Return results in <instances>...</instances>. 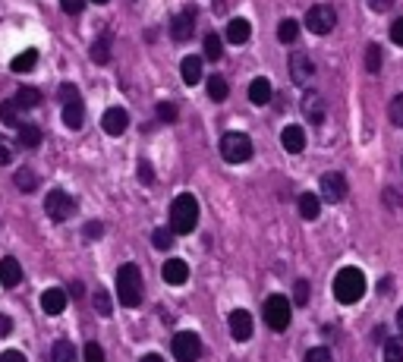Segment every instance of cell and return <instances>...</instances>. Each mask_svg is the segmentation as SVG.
Masks as SVG:
<instances>
[{
    "label": "cell",
    "mask_w": 403,
    "mask_h": 362,
    "mask_svg": "<svg viewBox=\"0 0 403 362\" xmlns=\"http://www.w3.org/2000/svg\"><path fill=\"white\" fill-rule=\"evenodd\" d=\"M384 362H403V340L384 343Z\"/></svg>",
    "instance_id": "35"
},
{
    "label": "cell",
    "mask_w": 403,
    "mask_h": 362,
    "mask_svg": "<svg viewBox=\"0 0 403 362\" xmlns=\"http://www.w3.org/2000/svg\"><path fill=\"white\" fill-rule=\"evenodd\" d=\"M50 359L54 362H76V347L69 340H57L50 349Z\"/></svg>",
    "instance_id": "30"
},
{
    "label": "cell",
    "mask_w": 403,
    "mask_h": 362,
    "mask_svg": "<svg viewBox=\"0 0 403 362\" xmlns=\"http://www.w3.org/2000/svg\"><path fill=\"white\" fill-rule=\"evenodd\" d=\"M318 189H321V196H325L327 202H344V198H346V177H344V173H337V171L321 173Z\"/></svg>",
    "instance_id": "9"
},
{
    "label": "cell",
    "mask_w": 403,
    "mask_h": 362,
    "mask_svg": "<svg viewBox=\"0 0 403 362\" xmlns=\"http://www.w3.org/2000/svg\"><path fill=\"white\" fill-rule=\"evenodd\" d=\"M13 101L19 104V110H31V108H38V104H41V92L31 89V85H22V89L16 92V98H13Z\"/></svg>",
    "instance_id": "26"
},
{
    "label": "cell",
    "mask_w": 403,
    "mask_h": 362,
    "mask_svg": "<svg viewBox=\"0 0 403 362\" xmlns=\"http://www.w3.org/2000/svg\"><path fill=\"white\" fill-rule=\"evenodd\" d=\"M249 101H252V104H268V101H271V82H268L264 76L252 79V85H249Z\"/></svg>",
    "instance_id": "23"
},
{
    "label": "cell",
    "mask_w": 403,
    "mask_h": 362,
    "mask_svg": "<svg viewBox=\"0 0 403 362\" xmlns=\"http://www.w3.org/2000/svg\"><path fill=\"white\" fill-rule=\"evenodd\" d=\"M388 117H390L394 126H403V95H397L394 101L388 104Z\"/></svg>",
    "instance_id": "38"
},
{
    "label": "cell",
    "mask_w": 403,
    "mask_h": 362,
    "mask_svg": "<svg viewBox=\"0 0 403 362\" xmlns=\"http://www.w3.org/2000/svg\"><path fill=\"white\" fill-rule=\"evenodd\" d=\"M44 211H48L50 221L63 224L76 215V198L63 189H54V192H48V198H44Z\"/></svg>",
    "instance_id": "5"
},
{
    "label": "cell",
    "mask_w": 403,
    "mask_h": 362,
    "mask_svg": "<svg viewBox=\"0 0 403 362\" xmlns=\"http://www.w3.org/2000/svg\"><path fill=\"white\" fill-rule=\"evenodd\" d=\"M35 64H38V51H35V48H29V51H22V54L13 57L10 70L13 73H29V70H35Z\"/></svg>",
    "instance_id": "28"
},
{
    "label": "cell",
    "mask_w": 403,
    "mask_h": 362,
    "mask_svg": "<svg viewBox=\"0 0 403 362\" xmlns=\"http://www.w3.org/2000/svg\"><path fill=\"white\" fill-rule=\"evenodd\" d=\"M126 126H129V114H126L123 108H111V110H104V117H101V129H104L107 136L126 133Z\"/></svg>",
    "instance_id": "14"
},
{
    "label": "cell",
    "mask_w": 403,
    "mask_h": 362,
    "mask_svg": "<svg viewBox=\"0 0 403 362\" xmlns=\"http://www.w3.org/2000/svg\"><path fill=\"white\" fill-rule=\"evenodd\" d=\"M13 161V148H10V142L0 136V164H10Z\"/></svg>",
    "instance_id": "46"
},
{
    "label": "cell",
    "mask_w": 403,
    "mask_h": 362,
    "mask_svg": "<svg viewBox=\"0 0 403 362\" xmlns=\"http://www.w3.org/2000/svg\"><path fill=\"white\" fill-rule=\"evenodd\" d=\"M220 158L230 161V164H243L252 158V142L243 133H224L220 139Z\"/></svg>",
    "instance_id": "4"
},
{
    "label": "cell",
    "mask_w": 403,
    "mask_h": 362,
    "mask_svg": "<svg viewBox=\"0 0 403 362\" xmlns=\"http://www.w3.org/2000/svg\"><path fill=\"white\" fill-rule=\"evenodd\" d=\"M195 224H199V202L195 196L183 192L170 205V233H192Z\"/></svg>",
    "instance_id": "1"
},
{
    "label": "cell",
    "mask_w": 403,
    "mask_h": 362,
    "mask_svg": "<svg viewBox=\"0 0 403 362\" xmlns=\"http://www.w3.org/2000/svg\"><path fill=\"white\" fill-rule=\"evenodd\" d=\"M117 296L126 309H136L142 303V271H139V265H123L117 271Z\"/></svg>",
    "instance_id": "3"
},
{
    "label": "cell",
    "mask_w": 403,
    "mask_h": 362,
    "mask_svg": "<svg viewBox=\"0 0 403 362\" xmlns=\"http://www.w3.org/2000/svg\"><path fill=\"white\" fill-rule=\"evenodd\" d=\"M92 3H107V0H92Z\"/></svg>",
    "instance_id": "54"
},
{
    "label": "cell",
    "mask_w": 403,
    "mask_h": 362,
    "mask_svg": "<svg viewBox=\"0 0 403 362\" xmlns=\"http://www.w3.org/2000/svg\"><path fill=\"white\" fill-rule=\"evenodd\" d=\"M157 117H161L164 123H174L176 117H180V114H176V104H170V101H161V104H157Z\"/></svg>",
    "instance_id": "41"
},
{
    "label": "cell",
    "mask_w": 403,
    "mask_h": 362,
    "mask_svg": "<svg viewBox=\"0 0 403 362\" xmlns=\"http://www.w3.org/2000/svg\"><path fill=\"white\" fill-rule=\"evenodd\" d=\"M139 362H164V359H161V356H157V353H148V356H142V359H139Z\"/></svg>",
    "instance_id": "52"
},
{
    "label": "cell",
    "mask_w": 403,
    "mask_h": 362,
    "mask_svg": "<svg viewBox=\"0 0 403 362\" xmlns=\"http://www.w3.org/2000/svg\"><path fill=\"white\" fill-rule=\"evenodd\" d=\"M180 73H183V82H186V85H195V82L202 79V57H183Z\"/></svg>",
    "instance_id": "25"
},
{
    "label": "cell",
    "mask_w": 403,
    "mask_h": 362,
    "mask_svg": "<svg viewBox=\"0 0 403 362\" xmlns=\"http://www.w3.org/2000/svg\"><path fill=\"white\" fill-rule=\"evenodd\" d=\"M249 35H252V26L246 20H230V22H227V41H230V45H246Z\"/></svg>",
    "instance_id": "19"
},
{
    "label": "cell",
    "mask_w": 403,
    "mask_h": 362,
    "mask_svg": "<svg viewBox=\"0 0 403 362\" xmlns=\"http://www.w3.org/2000/svg\"><path fill=\"white\" fill-rule=\"evenodd\" d=\"M139 180H142V183H155V171L148 167V161H142V164H139Z\"/></svg>",
    "instance_id": "47"
},
{
    "label": "cell",
    "mask_w": 403,
    "mask_h": 362,
    "mask_svg": "<svg viewBox=\"0 0 403 362\" xmlns=\"http://www.w3.org/2000/svg\"><path fill=\"white\" fill-rule=\"evenodd\" d=\"M161 277L167 280L170 287H180V284H186V277H189V265H186V261H180V259H170V261H164V268H161Z\"/></svg>",
    "instance_id": "16"
},
{
    "label": "cell",
    "mask_w": 403,
    "mask_h": 362,
    "mask_svg": "<svg viewBox=\"0 0 403 362\" xmlns=\"http://www.w3.org/2000/svg\"><path fill=\"white\" fill-rule=\"evenodd\" d=\"M13 186H16L19 192H35L38 189V173L31 171V167H19V171L13 173Z\"/></svg>",
    "instance_id": "21"
},
{
    "label": "cell",
    "mask_w": 403,
    "mask_h": 362,
    "mask_svg": "<svg viewBox=\"0 0 403 362\" xmlns=\"http://www.w3.org/2000/svg\"><path fill=\"white\" fill-rule=\"evenodd\" d=\"M390 3H394V0H369V7H372V10H378V13L390 10Z\"/></svg>",
    "instance_id": "50"
},
{
    "label": "cell",
    "mask_w": 403,
    "mask_h": 362,
    "mask_svg": "<svg viewBox=\"0 0 403 362\" xmlns=\"http://www.w3.org/2000/svg\"><path fill=\"white\" fill-rule=\"evenodd\" d=\"M104 233V227H101L98 221H92V224H85V230H82V236H85V240H98V236Z\"/></svg>",
    "instance_id": "45"
},
{
    "label": "cell",
    "mask_w": 403,
    "mask_h": 362,
    "mask_svg": "<svg viewBox=\"0 0 403 362\" xmlns=\"http://www.w3.org/2000/svg\"><path fill=\"white\" fill-rule=\"evenodd\" d=\"M334 26H337V13H334V7H327V3H315V7L306 13V29H309V32L327 35Z\"/></svg>",
    "instance_id": "8"
},
{
    "label": "cell",
    "mask_w": 403,
    "mask_h": 362,
    "mask_svg": "<svg viewBox=\"0 0 403 362\" xmlns=\"http://www.w3.org/2000/svg\"><path fill=\"white\" fill-rule=\"evenodd\" d=\"M397 328H400V337H403V305L397 309Z\"/></svg>",
    "instance_id": "53"
},
{
    "label": "cell",
    "mask_w": 403,
    "mask_h": 362,
    "mask_svg": "<svg viewBox=\"0 0 403 362\" xmlns=\"http://www.w3.org/2000/svg\"><path fill=\"white\" fill-rule=\"evenodd\" d=\"M85 362H104V349H101V343H94V340L85 343Z\"/></svg>",
    "instance_id": "42"
},
{
    "label": "cell",
    "mask_w": 403,
    "mask_h": 362,
    "mask_svg": "<svg viewBox=\"0 0 403 362\" xmlns=\"http://www.w3.org/2000/svg\"><path fill=\"white\" fill-rule=\"evenodd\" d=\"M19 280H22V268H19V261L13 259V255L0 259V284H3V287H16Z\"/></svg>",
    "instance_id": "18"
},
{
    "label": "cell",
    "mask_w": 403,
    "mask_h": 362,
    "mask_svg": "<svg viewBox=\"0 0 403 362\" xmlns=\"http://www.w3.org/2000/svg\"><path fill=\"white\" fill-rule=\"evenodd\" d=\"M281 142H283V148H287L290 154H299L302 148H306V133H302V126H296V123H290V126H283Z\"/></svg>",
    "instance_id": "17"
},
{
    "label": "cell",
    "mask_w": 403,
    "mask_h": 362,
    "mask_svg": "<svg viewBox=\"0 0 403 362\" xmlns=\"http://www.w3.org/2000/svg\"><path fill=\"white\" fill-rule=\"evenodd\" d=\"M60 104H69V101H79V89H76L73 82H66V85H60Z\"/></svg>",
    "instance_id": "43"
},
{
    "label": "cell",
    "mask_w": 403,
    "mask_h": 362,
    "mask_svg": "<svg viewBox=\"0 0 403 362\" xmlns=\"http://www.w3.org/2000/svg\"><path fill=\"white\" fill-rule=\"evenodd\" d=\"M170 349H174L176 362H195L202 356V340L192 331H180V334L170 340Z\"/></svg>",
    "instance_id": "7"
},
{
    "label": "cell",
    "mask_w": 403,
    "mask_h": 362,
    "mask_svg": "<svg viewBox=\"0 0 403 362\" xmlns=\"http://www.w3.org/2000/svg\"><path fill=\"white\" fill-rule=\"evenodd\" d=\"M264 321L271 331H287L290 328V303L283 296H268L264 299Z\"/></svg>",
    "instance_id": "6"
},
{
    "label": "cell",
    "mask_w": 403,
    "mask_h": 362,
    "mask_svg": "<svg viewBox=\"0 0 403 362\" xmlns=\"http://www.w3.org/2000/svg\"><path fill=\"white\" fill-rule=\"evenodd\" d=\"M92 303H94V309H98L101 315H111V312H113V305H111V293H107L104 287H98V290L92 293Z\"/></svg>",
    "instance_id": "33"
},
{
    "label": "cell",
    "mask_w": 403,
    "mask_h": 362,
    "mask_svg": "<svg viewBox=\"0 0 403 362\" xmlns=\"http://www.w3.org/2000/svg\"><path fill=\"white\" fill-rule=\"evenodd\" d=\"M362 293H365V274L359 268H340L337 277H334V296H337V303L353 305L362 299Z\"/></svg>",
    "instance_id": "2"
},
{
    "label": "cell",
    "mask_w": 403,
    "mask_h": 362,
    "mask_svg": "<svg viewBox=\"0 0 403 362\" xmlns=\"http://www.w3.org/2000/svg\"><path fill=\"white\" fill-rule=\"evenodd\" d=\"M227 324H230L233 340H239V343L249 340L252 331H255V328H252V315H249L246 309H233V312H230V318H227Z\"/></svg>",
    "instance_id": "11"
},
{
    "label": "cell",
    "mask_w": 403,
    "mask_h": 362,
    "mask_svg": "<svg viewBox=\"0 0 403 362\" xmlns=\"http://www.w3.org/2000/svg\"><path fill=\"white\" fill-rule=\"evenodd\" d=\"M63 123H66L69 129H82V123H85V108H82V98H79V101L63 104Z\"/></svg>",
    "instance_id": "20"
},
{
    "label": "cell",
    "mask_w": 403,
    "mask_h": 362,
    "mask_svg": "<svg viewBox=\"0 0 403 362\" xmlns=\"http://www.w3.org/2000/svg\"><path fill=\"white\" fill-rule=\"evenodd\" d=\"M92 60L94 64H107L111 60V38H98L92 45Z\"/></svg>",
    "instance_id": "34"
},
{
    "label": "cell",
    "mask_w": 403,
    "mask_h": 362,
    "mask_svg": "<svg viewBox=\"0 0 403 362\" xmlns=\"http://www.w3.org/2000/svg\"><path fill=\"white\" fill-rule=\"evenodd\" d=\"M13 331V318L10 315H0V337H6Z\"/></svg>",
    "instance_id": "51"
},
{
    "label": "cell",
    "mask_w": 403,
    "mask_h": 362,
    "mask_svg": "<svg viewBox=\"0 0 403 362\" xmlns=\"http://www.w3.org/2000/svg\"><path fill=\"white\" fill-rule=\"evenodd\" d=\"M0 362H25V356L19 353V349H3V353H0Z\"/></svg>",
    "instance_id": "49"
},
{
    "label": "cell",
    "mask_w": 403,
    "mask_h": 362,
    "mask_svg": "<svg viewBox=\"0 0 403 362\" xmlns=\"http://www.w3.org/2000/svg\"><path fill=\"white\" fill-rule=\"evenodd\" d=\"M220 54H224V41H220V35H205V57L208 60H220Z\"/></svg>",
    "instance_id": "32"
},
{
    "label": "cell",
    "mask_w": 403,
    "mask_h": 362,
    "mask_svg": "<svg viewBox=\"0 0 403 362\" xmlns=\"http://www.w3.org/2000/svg\"><path fill=\"white\" fill-rule=\"evenodd\" d=\"M227 95H230V89H227V79L224 76H211V79H208V98H211V101H227Z\"/></svg>",
    "instance_id": "31"
},
{
    "label": "cell",
    "mask_w": 403,
    "mask_h": 362,
    "mask_svg": "<svg viewBox=\"0 0 403 362\" xmlns=\"http://www.w3.org/2000/svg\"><path fill=\"white\" fill-rule=\"evenodd\" d=\"M302 117H309L312 123H321L327 117V104L321 92H302Z\"/></svg>",
    "instance_id": "12"
},
{
    "label": "cell",
    "mask_w": 403,
    "mask_h": 362,
    "mask_svg": "<svg viewBox=\"0 0 403 362\" xmlns=\"http://www.w3.org/2000/svg\"><path fill=\"white\" fill-rule=\"evenodd\" d=\"M192 29H195V10H183V13H176L174 22H170V38H174L176 45H183V41L192 38Z\"/></svg>",
    "instance_id": "10"
},
{
    "label": "cell",
    "mask_w": 403,
    "mask_h": 362,
    "mask_svg": "<svg viewBox=\"0 0 403 362\" xmlns=\"http://www.w3.org/2000/svg\"><path fill=\"white\" fill-rule=\"evenodd\" d=\"M151 242H155L157 249H170V246H174V233H170V227H157L155 233H151Z\"/></svg>",
    "instance_id": "37"
},
{
    "label": "cell",
    "mask_w": 403,
    "mask_h": 362,
    "mask_svg": "<svg viewBox=\"0 0 403 362\" xmlns=\"http://www.w3.org/2000/svg\"><path fill=\"white\" fill-rule=\"evenodd\" d=\"M0 123H3V126H13V129H19L22 126V110H19V104L16 101H3L0 104Z\"/></svg>",
    "instance_id": "22"
},
{
    "label": "cell",
    "mask_w": 403,
    "mask_h": 362,
    "mask_svg": "<svg viewBox=\"0 0 403 362\" xmlns=\"http://www.w3.org/2000/svg\"><path fill=\"white\" fill-rule=\"evenodd\" d=\"M312 73H315V66H312V60H309V54H290V79H293L296 85H306L309 79H312Z\"/></svg>",
    "instance_id": "13"
},
{
    "label": "cell",
    "mask_w": 403,
    "mask_h": 362,
    "mask_svg": "<svg viewBox=\"0 0 403 362\" xmlns=\"http://www.w3.org/2000/svg\"><path fill=\"white\" fill-rule=\"evenodd\" d=\"M296 38H299V22H296V20H283L281 26H277V41H283V45H293Z\"/></svg>",
    "instance_id": "29"
},
{
    "label": "cell",
    "mask_w": 403,
    "mask_h": 362,
    "mask_svg": "<svg viewBox=\"0 0 403 362\" xmlns=\"http://www.w3.org/2000/svg\"><path fill=\"white\" fill-rule=\"evenodd\" d=\"M318 211H321L318 196H315V192H302V196H299V215H302V221H315V217H318Z\"/></svg>",
    "instance_id": "27"
},
{
    "label": "cell",
    "mask_w": 403,
    "mask_h": 362,
    "mask_svg": "<svg viewBox=\"0 0 403 362\" xmlns=\"http://www.w3.org/2000/svg\"><path fill=\"white\" fill-rule=\"evenodd\" d=\"M60 10L69 16H79L85 10V0H60Z\"/></svg>",
    "instance_id": "44"
},
{
    "label": "cell",
    "mask_w": 403,
    "mask_h": 362,
    "mask_svg": "<svg viewBox=\"0 0 403 362\" xmlns=\"http://www.w3.org/2000/svg\"><path fill=\"white\" fill-rule=\"evenodd\" d=\"M293 303L296 305L309 303V280H296V284H293Z\"/></svg>",
    "instance_id": "40"
},
{
    "label": "cell",
    "mask_w": 403,
    "mask_h": 362,
    "mask_svg": "<svg viewBox=\"0 0 403 362\" xmlns=\"http://www.w3.org/2000/svg\"><path fill=\"white\" fill-rule=\"evenodd\" d=\"M306 362H334V356H331V349H327V347H312L306 353Z\"/></svg>",
    "instance_id": "39"
},
{
    "label": "cell",
    "mask_w": 403,
    "mask_h": 362,
    "mask_svg": "<svg viewBox=\"0 0 403 362\" xmlns=\"http://www.w3.org/2000/svg\"><path fill=\"white\" fill-rule=\"evenodd\" d=\"M390 41H394V45H400V48H403V20H397L394 26H390Z\"/></svg>",
    "instance_id": "48"
},
{
    "label": "cell",
    "mask_w": 403,
    "mask_h": 362,
    "mask_svg": "<svg viewBox=\"0 0 403 362\" xmlns=\"http://www.w3.org/2000/svg\"><path fill=\"white\" fill-rule=\"evenodd\" d=\"M365 70H369V73H378V70H381V51H378V45H369V48H365Z\"/></svg>",
    "instance_id": "36"
},
{
    "label": "cell",
    "mask_w": 403,
    "mask_h": 362,
    "mask_svg": "<svg viewBox=\"0 0 403 362\" xmlns=\"http://www.w3.org/2000/svg\"><path fill=\"white\" fill-rule=\"evenodd\" d=\"M16 133H19L16 142H19L22 148H38V145H41V129H38L35 123H22Z\"/></svg>",
    "instance_id": "24"
},
{
    "label": "cell",
    "mask_w": 403,
    "mask_h": 362,
    "mask_svg": "<svg viewBox=\"0 0 403 362\" xmlns=\"http://www.w3.org/2000/svg\"><path fill=\"white\" fill-rule=\"evenodd\" d=\"M66 303H69V296L63 287H48V290L41 293V309L48 312V315H60V312L66 309Z\"/></svg>",
    "instance_id": "15"
}]
</instances>
